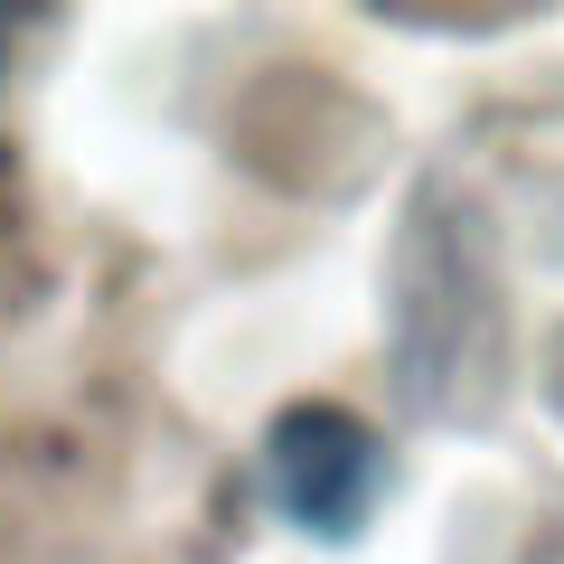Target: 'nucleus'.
Listing matches in <instances>:
<instances>
[{
  "label": "nucleus",
  "mask_w": 564,
  "mask_h": 564,
  "mask_svg": "<svg viewBox=\"0 0 564 564\" xmlns=\"http://www.w3.org/2000/svg\"><path fill=\"white\" fill-rule=\"evenodd\" d=\"M263 489L302 536L348 545L367 527V508L386 499V443L348 404H282L273 433H263Z\"/></svg>",
  "instance_id": "f257e3e1"
},
{
  "label": "nucleus",
  "mask_w": 564,
  "mask_h": 564,
  "mask_svg": "<svg viewBox=\"0 0 564 564\" xmlns=\"http://www.w3.org/2000/svg\"><path fill=\"white\" fill-rule=\"evenodd\" d=\"M20 29H29L20 10H0V76H10V39H20Z\"/></svg>",
  "instance_id": "f03ea898"
}]
</instances>
